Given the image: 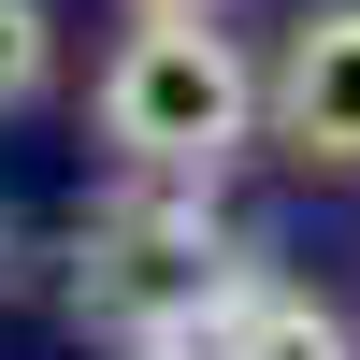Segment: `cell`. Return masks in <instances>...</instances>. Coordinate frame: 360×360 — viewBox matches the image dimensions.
<instances>
[{"instance_id": "obj_1", "label": "cell", "mask_w": 360, "mask_h": 360, "mask_svg": "<svg viewBox=\"0 0 360 360\" xmlns=\"http://www.w3.org/2000/svg\"><path fill=\"white\" fill-rule=\"evenodd\" d=\"M202 188H217V173H130V188L72 231V274H58L72 288V332H101V346H188L202 317L245 288V259L217 245Z\"/></svg>"}, {"instance_id": "obj_2", "label": "cell", "mask_w": 360, "mask_h": 360, "mask_svg": "<svg viewBox=\"0 0 360 360\" xmlns=\"http://www.w3.org/2000/svg\"><path fill=\"white\" fill-rule=\"evenodd\" d=\"M245 130H259V72L231 58L217 15H144L101 58V144L130 173H217Z\"/></svg>"}, {"instance_id": "obj_3", "label": "cell", "mask_w": 360, "mask_h": 360, "mask_svg": "<svg viewBox=\"0 0 360 360\" xmlns=\"http://www.w3.org/2000/svg\"><path fill=\"white\" fill-rule=\"evenodd\" d=\"M259 130L317 173H360V0H317L288 29V58L259 72Z\"/></svg>"}, {"instance_id": "obj_4", "label": "cell", "mask_w": 360, "mask_h": 360, "mask_svg": "<svg viewBox=\"0 0 360 360\" xmlns=\"http://www.w3.org/2000/svg\"><path fill=\"white\" fill-rule=\"evenodd\" d=\"M188 346H202V360H360V346H346V317H332V303H303V288H274V274H245Z\"/></svg>"}, {"instance_id": "obj_5", "label": "cell", "mask_w": 360, "mask_h": 360, "mask_svg": "<svg viewBox=\"0 0 360 360\" xmlns=\"http://www.w3.org/2000/svg\"><path fill=\"white\" fill-rule=\"evenodd\" d=\"M58 86V15L44 0H0V115H29Z\"/></svg>"}, {"instance_id": "obj_6", "label": "cell", "mask_w": 360, "mask_h": 360, "mask_svg": "<svg viewBox=\"0 0 360 360\" xmlns=\"http://www.w3.org/2000/svg\"><path fill=\"white\" fill-rule=\"evenodd\" d=\"M130 15H217V0H130Z\"/></svg>"}, {"instance_id": "obj_7", "label": "cell", "mask_w": 360, "mask_h": 360, "mask_svg": "<svg viewBox=\"0 0 360 360\" xmlns=\"http://www.w3.org/2000/svg\"><path fill=\"white\" fill-rule=\"evenodd\" d=\"M144 360H202V346H144Z\"/></svg>"}]
</instances>
